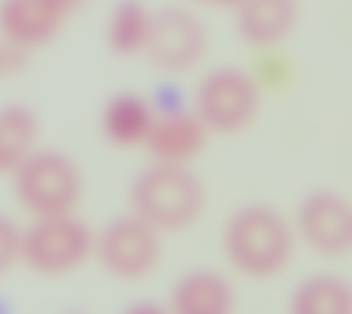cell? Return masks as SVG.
I'll list each match as a JSON object with an SVG mask.
<instances>
[{"label": "cell", "instance_id": "6da1fadb", "mask_svg": "<svg viewBox=\"0 0 352 314\" xmlns=\"http://www.w3.org/2000/svg\"><path fill=\"white\" fill-rule=\"evenodd\" d=\"M223 247L232 265L247 277L278 275L289 262L293 237L278 212L263 205L240 209L228 220Z\"/></svg>", "mask_w": 352, "mask_h": 314}, {"label": "cell", "instance_id": "7a4b0ae2", "mask_svg": "<svg viewBox=\"0 0 352 314\" xmlns=\"http://www.w3.org/2000/svg\"><path fill=\"white\" fill-rule=\"evenodd\" d=\"M131 205L133 215L160 233L179 231L203 210V187L188 167L153 163L133 183Z\"/></svg>", "mask_w": 352, "mask_h": 314}, {"label": "cell", "instance_id": "3957f363", "mask_svg": "<svg viewBox=\"0 0 352 314\" xmlns=\"http://www.w3.org/2000/svg\"><path fill=\"white\" fill-rule=\"evenodd\" d=\"M95 233L76 212L33 218L21 233V265L41 278L78 271L94 255Z\"/></svg>", "mask_w": 352, "mask_h": 314}, {"label": "cell", "instance_id": "277c9868", "mask_svg": "<svg viewBox=\"0 0 352 314\" xmlns=\"http://www.w3.org/2000/svg\"><path fill=\"white\" fill-rule=\"evenodd\" d=\"M16 203L33 218L76 212L83 196V177L72 157L40 147L10 177Z\"/></svg>", "mask_w": 352, "mask_h": 314}, {"label": "cell", "instance_id": "5b68a950", "mask_svg": "<svg viewBox=\"0 0 352 314\" xmlns=\"http://www.w3.org/2000/svg\"><path fill=\"white\" fill-rule=\"evenodd\" d=\"M260 100L261 91L248 72L221 67L200 80L193 110L211 133H236L253 122Z\"/></svg>", "mask_w": 352, "mask_h": 314}, {"label": "cell", "instance_id": "8992f818", "mask_svg": "<svg viewBox=\"0 0 352 314\" xmlns=\"http://www.w3.org/2000/svg\"><path fill=\"white\" fill-rule=\"evenodd\" d=\"M210 36L199 14L186 6H168L153 14L144 55L166 74H185L208 54Z\"/></svg>", "mask_w": 352, "mask_h": 314}, {"label": "cell", "instance_id": "52a82bcc", "mask_svg": "<svg viewBox=\"0 0 352 314\" xmlns=\"http://www.w3.org/2000/svg\"><path fill=\"white\" fill-rule=\"evenodd\" d=\"M160 232L140 217H118L95 233L94 258L106 273L135 282L153 271L161 257Z\"/></svg>", "mask_w": 352, "mask_h": 314}, {"label": "cell", "instance_id": "ba28073f", "mask_svg": "<svg viewBox=\"0 0 352 314\" xmlns=\"http://www.w3.org/2000/svg\"><path fill=\"white\" fill-rule=\"evenodd\" d=\"M89 0H0V36L23 51L51 46Z\"/></svg>", "mask_w": 352, "mask_h": 314}, {"label": "cell", "instance_id": "9c48e42d", "mask_svg": "<svg viewBox=\"0 0 352 314\" xmlns=\"http://www.w3.org/2000/svg\"><path fill=\"white\" fill-rule=\"evenodd\" d=\"M298 228L305 243L320 255L337 257L352 245L351 209L342 197L316 191L300 205Z\"/></svg>", "mask_w": 352, "mask_h": 314}, {"label": "cell", "instance_id": "30bf717a", "mask_svg": "<svg viewBox=\"0 0 352 314\" xmlns=\"http://www.w3.org/2000/svg\"><path fill=\"white\" fill-rule=\"evenodd\" d=\"M210 134L195 110L170 109L157 114L144 147L155 163L188 167L204 149Z\"/></svg>", "mask_w": 352, "mask_h": 314}, {"label": "cell", "instance_id": "8fae6325", "mask_svg": "<svg viewBox=\"0 0 352 314\" xmlns=\"http://www.w3.org/2000/svg\"><path fill=\"white\" fill-rule=\"evenodd\" d=\"M240 38L252 48H280L296 28V0H243L233 13Z\"/></svg>", "mask_w": 352, "mask_h": 314}, {"label": "cell", "instance_id": "7c38bea8", "mask_svg": "<svg viewBox=\"0 0 352 314\" xmlns=\"http://www.w3.org/2000/svg\"><path fill=\"white\" fill-rule=\"evenodd\" d=\"M157 113L153 105L135 93H120L107 101L102 109L100 127L110 145L129 149L144 147Z\"/></svg>", "mask_w": 352, "mask_h": 314}, {"label": "cell", "instance_id": "4fadbf2b", "mask_svg": "<svg viewBox=\"0 0 352 314\" xmlns=\"http://www.w3.org/2000/svg\"><path fill=\"white\" fill-rule=\"evenodd\" d=\"M41 126L24 103L0 106V177L12 176L39 149Z\"/></svg>", "mask_w": 352, "mask_h": 314}, {"label": "cell", "instance_id": "5bb4252c", "mask_svg": "<svg viewBox=\"0 0 352 314\" xmlns=\"http://www.w3.org/2000/svg\"><path fill=\"white\" fill-rule=\"evenodd\" d=\"M176 312L182 314H225L231 310L234 295L226 279L210 271L185 275L171 295Z\"/></svg>", "mask_w": 352, "mask_h": 314}, {"label": "cell", "instance_id": "9a60e30c", "mask_svg": "<svg viewBox=\"0 0 352 314\" xmlns=\"http://www.w3.org/2000/svg\"><path fill=\"white\" fill-rule=\"evenodd\" d=\"M153 14L140 0L120 1L107 20L106 40L110 51L122 58L144 55Z\"/></svg>", "mask_w": 352, "mask_h": 314}, {"label": "cell", "instance_id": "2e32d148", "mask_svg": "<svg viewBox=\"0 0 352 314\" xmlns=\"http://www.w3.org/2000/svg\"><path fill=\"white\" fill-rule=\"evenodd\" d=\"M292 308L298 314L350 313L351 290L333 275L311 277L294 291Z\"/></svg>", "mask_w": 352, "mask_h": 314}, {"label": "cell", "instance_id": "e0dca14e", "mask_svg": "<svg viewBox=\"0 0 352 314\" xmlns=\"http://www.w3.org/2000/svg\"><path fill=\"white\" fill-rule=\"evenodd\" d=\"M21 227L11 217L0 213V279L21 265Z\"/></svg>", "mask_w": 352, "mask_h": 314}, {"label": "cell", "instance_id": "ac0fdd59", "mask_svg": "<svg viewBox=\"0 0 352 314\" xmlns=\"http://www.w3.org/2000/svg\"><path fill=\"white\" fill-rule=\"evenodd\" d=\"M30 54L0 36V83L19 78L28 66Z\"/></svg>", "mask_w": 352, "mask_h": 314}, {"label": "cell", "instance_id": "d6986e66", "mask_svg": "<svg viewBox=\"0 0 352 314\" xmlns=\"http://www.w3.org/2000/svg\"><path fill=\"white\" fill-rule=\"evenodd\" d=\"M243 0H191L197 8L210 10V11H219V12L234 13L235 10L239 8Z\"/></svg>", "mask_w": 352, "mask_h": 314}]
</instances>
